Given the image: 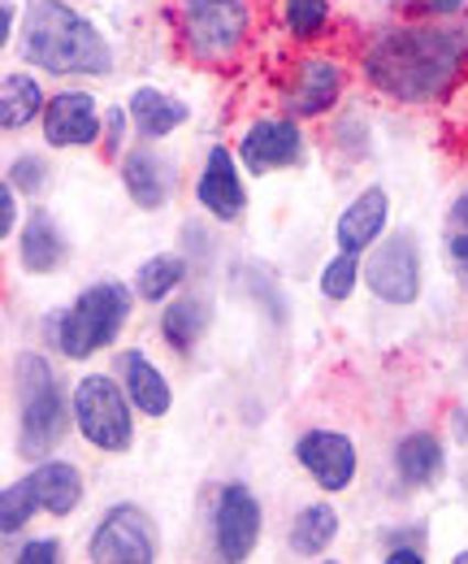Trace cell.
<instances>
[{
    "label": "cell",
    "instance_id": "cell-5",
    "mask_svg": "<svg viewBox=\"0 0 468 564\" xmlns=\"http://www.w3.org/2000/svg\"><path fill=\"white\" fill-rule=\"evenodd\" d=\"M74 430L105 456H127L134 447V404L122 391L118 373H83L69 387Z\"/></svg>",
    "mask_w": 468,
    "mask_h": 564
},
{
    "label": "cell",
    "instance_id": "cell-3",
    "mask_svg": "<svg viewBox=\"0 0 468 564\" xmlns=\"http://www.w3.org/2000/svg\"><path fill=\"white\" fill-rule=\"evenodd\" d=\"M134 286L118 279H100L83 286L66 308L53 313V322H44V335L66 360H91L96 352L113 348L118 335L131 326L134 313Z\"/></svg>",
    "mask_w": 468,
    "mask_h": 564
},
{
    "label": "cell",
    "instance_id": "cell-29",
    "mask_svg": "<svg viewBox=\"0 0 468 564\" xmlns=\"http://www.w3.org/2000/svg\"><path fill=\"white\" fill-rule=\"evenodd\" d=\"M443 243H447V261H451L460 286H468V187L451 200V209H447Z\"/></svg>",
    "mask_w": 468,
    "mask_h": 564
},
{
    "label": "cell",
    "instance_id": "cell-36",
    "mask_svg": "<svg viewBox=\"0 0 468 564\" xmlns=\"http://www.w3.org/2000/svg\"><path fill=\"white\" fill-rule=\"evenodd\" d=\"M0 44H13V0H0Z\"/></svg>",
    "mask_w": 468,
    "mask_h": 564
},
{
    "label": "cell",
    "instance_id": "cell-12",
    "mask_svg": "<svg viewBox=\"0 0 468 564\" xmlns=\"http://www.w3.org/2000/svg\"><path fill=\"white\" fill-rule=\"evenodd\" d=\"M243 165H239V152H230L226 143H213L204 152L200 178H196V205H200L213 221L230 226L239 221L248 209V187H243Z\"/></svg>",
    "mask_w": 468,
    "mask_h": 564
},
{
    "label": "cell",
    "instance_id": "cell-17",
    "mask_svg": "<svg viewBox=\"0 0 468 564\" xmlns=\"http://www.w3.org/2000/svg\"><path fill=\"white\" fill-rule=\"evenodd\" d=\"M387 221H391V196L387 187H364L360 196L347 200V209L338 213L335 221V243L338 252H369L382 235H387Z\"/></svg>",
    "mask_w": 468,
    "mask_h": 564
},
{
    "label": "cell",
    "instance_id": "cell-30",
    "mask_svg": "<svg viewBox=\"0 0 468 564\" xmlns=\"http://www.w3.org/2000/svg\"><path fill=\"white\" fill-rule=\"evenodd\" d=\"M4 178L18 187V196H40V192L48 187L53 170H48V161H44L40 152H18V156L9 161V170H4Z\"/></svg>",
    "mask_w": 468,
    "mask_h": 564
},
{
    "label": "cell",
    "instance_id": "cell-6",
    "mask_svg": "<svg viewBox=\"0 0 468 564\" xmlns=\"http://www.w3.org/2000/svg\"><path fill=\"white\" fill-rule=\"evenodd\" d=\"M178 31L196 62H230L252 35L248 0H183Z\"/></svg>",
    "mask_w": 468,
    "mask_h": 564
},
{
    "label": "cell",
    "instance_id": "cell-1",
    "mask_svg": "<svg viewBox=\"0 0 468 564\" xmlns=\"http://www.w3.org/2000/svg\"><path fill=\"white\" fill-rule=\"evenodd\" d=\"M465 66L468 26L456 22H395L382 26L360 53L364 83L395 105L443 100Z\"/></svg>",
    "mask_w": 468,
    "mask_h": 564
},
{
    "label": "cell",
    "instance_id": "cell-35",
    "mask_svg": "<svg viewBox=\"0 0 468 564\" xmlns=\"http://www.w3.org/2000/svg\"><path fill=\"white\" fill-rule=\"evenodd\" d=\"M416 9H421L425 18H434V22H447V18L465 13L468 0H416Z\"/></svg>",
    "mask_w": 468,
    "mask_h": 564
},
{
    "label": "cell",
    "instance_id": "cell-18",
    "mask_svg": "<svg viewBox=\"0 0 468 564\" xmlns=\"http://www.w3.org/2000/svg\"><path fill=\"white\" fill-rule=\"evenodd\" d=\"M391 469L407 491H429L447 474V443L434 430H407L391 452Z\"/></svg>",
    "mask_w": 468,
    "mask_h": 564
},
{
    "label": "cell",
    "instance_id": "cell-15",
    "mask_svg": "<svg viewBox=\"0 0 468 564\" xmlns=\"http://www.w3.org/2000/svg\"><path fill=\"white\" fill-rule=\"evenodd\" d=\"M113 373H118L122 391L131 395L139 417H152V422L170 417V409H174V387H170L165 369H161L152 356L139 352V348H127V352H118V360H113Z\"/></svg>",
    "mask_w": 468,
    "mask_h": 564
},
{
    "label": "cell",
    "instance_id": "cell-14",
    "mask_svg": "<svg viewBox=\"0 0 468 564\" xmlns=\"http://www.w3.org/2000/svg\"><path fill=\"white\" fill-rule=\"evenodd\" d=\"M338 96H342V66L335 57L313 53L295 66V78L286 87V113L300 118V122L304 118H326L338 105Z\"/></svg>",
    "mask_w": 468,
    "mask_h": 564
},
{
    "label": "cell",
    "instance_id": "cell-33",
    "mask_svg": "<svg viewBox=\"0 0 468 564\" xmlns=\"http://www.w3.org/2000/svg\"><path fill=\"white\" fill-rule=\"evenodd\" d=\"M18 217H22V209H18V187L4 178V183H0V239H13Z\"/></svg>",
    "mask_w": 468,
    "mask_h": 564
},
{
    "label": "cell",
    "instance_id": "cell-37",
    "mask_svg": "<svg viewBox=\"0 0 468 564\" xmlns=\"http://www.w3.org/2000/svg\"><path fill=\"white\" fill-rule=\"evenodd\" d=\"M451 417H456V422H451V434H456V438H468V413H451Z\"/></svg>",
    "mask_w": 468,
    "mask_h": 564
},
{
    "label": "cell",
    "instance_id": "cell-31",
    "mask_svg": "<svg viewBox=\"0 0 468 564\" xmlns=\"http://www.w3.org/2000/svg\"><path fill=\"white\" fill-rule=\"evenodd\" d=\"M127 127H131V109H127V105H113V109L105 113V135H100L105 156H113V161H118V152L127 148Z\"/></svg>",
    "mask_w": 468,
    "mask_h": 564
},
{
    "label": "cell",
    "instance_id": "cell-21",
    "mask_svg": "<svg viewBox=\"0 0 468 564\" xmlns=\"http://www.w3.org/2000/svg\"><path fill=\"white\" fill-rule=\"evenodd\" d=\"M31 482L40 491V503L48 517H74L87 499V482H83V469L74 460L62 456H48V460H35L31 469Z\"/></svg>",
    "mask_w": 468,
    "mask_h": 564
},
{
    "label": "cell",
    "instance_id": "cell-7",
    "mask_svg": "<svg viewBox=\"0 0 468 564\" xmlns=\"http://www.w3.org/2000/svg\"><path fill=\"white\" fill-rule=\"evenodd\" d=\"M265 539V503L248 482H221L213 495V556L226 564L252 561Z\"/></svg>",
    "mask_w": 468,
    "mask_h": 564
},
{
    "label": "cell",
    "instance_id": "cell-16",
    "mask_svg": "<svg viewBox=\"0 0 468 564\" xmlns=\"http://www.w3.org/2000/svg\"><path fill=\"white\" fill-rule=\"evenodd\" d=\"M122 187L134 200V209L143 213H161L170 205V192H174V174H170V161L152 148V143H139L131 152H122Z\"/></svg>",
    "mask_w": 468,
    "mask_h": 564
},
{
    "label": "cell",
    "instance_id": "cell-23",
    "mask_svg": "<svg viewBox=\"0 0 468 564\" xmlns=\"http://www.w3.org/2000/svg\"><path fill=\"white\" fill-rule=\"evenodd\" d=\"M208 322H213V304H208V295H200V291L174 295V300L165 304V313H161V339H165L170 352L187 356L196 344H200V335L208 330Z\"/></svg>",
    "mask_w": 468,
    "mask_h": 564
},
{
    "label": "cell",
    "instance_id": "cell-10",
    "mask_svg": "<svg viewBox=\"0 0 468 564\" xmlns=\"http://www.w3.org/2000/svg\"><path fill=\"white\" fill-rule=\"evenodd\" d=\"M295 465L317 482V491L342 495L351 491V482L360 474V452H356L351 434L313 425L295 438Z\"/></svg>",
    "mask_w": 468,
    "mask_h": 564
},
{
    "label": "cell",
    "instance_id": "cell-24",
    "mask_svg": "<svg viewBox=\"0 0 468 564\" xmlns=\"http://www.w3.org/2000/svg\"><path fill=\"white\" fill-rule=\"evenodd\" d=\"M44 109H48L44 87L31 74L22 70L4 74V83H0V127H4V135L26 131L35 118H44Z\"/></svg>",
    "mask_w": 468,
    "mask_h": 564
},
{
    "label": "cell",
    "instance_id": "cell-20",
    "mask_svg": "<svg viewBox=\"0 0 468 564\" xmlns=\"http://www.w3.org/2000/svg\"><path fill=\"white\" fill-rule=\"evenodd\" d=\"M127 109H131L134 135L148 143L165 140V135H174L178 127L192 122V105H183L178 96H170V91H161V87H134Z\"/></svg>",
    "mask_w": 468,
    "mask_h": 564
},
{
    "label": "cell",
    "instance_id": "cell-27",
    "mask_svg": "<svg viewBox=\"0 0 468 564\" xmlns=\"http://www.w3.org/2000/svg\"><path fill=\"white\" fill-rule=\"evenodd\" d=\"M326 22H330V0H282V26L295 44L322 40Z\"/></svg>",
    "mask_w": 468,
    "mask_h": 564
},
{
    "label": "cell",
    "instance_id": "cell-11",
    "mask_svg": "<svg viewBox=\"0 0 468 564\" xmlns=\"http://www.w3.org/2000/svg\"><path fill=\"white\" fill-rule=\"evenodd\" d=\"M239 165L252 174V178H265L273 170H291L304 161V131H300V118H257L243 140H239Z\"/></svg>",
    "mask_w": 468,
    "mask_h": 564
},
{
    "label": "cell",
    "instance_id": "cell-22",
    "mask_svg": "<svg viewBox=\"0 0 468 564\" xmlns=\"http://www.w3.org/2000/svg\"><path fill=\"white\" fill-rule=\"evenodd\" d=\"M338 530H342V521H338L335 503H326V499L304 503V508L291 517V525H286V547H291L295 556H304V561H317V556H326V552L335 547Z\"/></svg>",
    "mask_w": 468,
    "mask_h": 564
},
{
    "label": "cell",
    "instance_id": "cell-25",
    "mask_svg": "<svg viewBox=\"0 0 468 564\" xmlns=\"http://www.w3.org/2000/svg\"><path fill=\"white\" fill-rule=\"evenodd\" d=\"M187 279H192V261H187V257H178V252H156V257H148V261L134 270L131 286L143 304H170V300L183 291Z\"/></svg>",
    "mask_w": 468,
    "mask_h": 564
},
{
    "label": "cell",
    "instance_id": "cell-26",
    "mask_svg": "<svg viewBox=\"0 0 468 564\" xmlns=\"http://www.w3.org/2000/svg\"><path fill=\"white\" fill-rule=\"evenodd\" d=\"M35 512H44V503H40V491H35V482H31V474H26V478H18V482H9V487L0 491V534H4V539L22 534Z\"/></svg>",
    "mask_w": 468,
    "mask_h": 564
},
{
    "label": "cell",
    "instance_id": "cell-34",
    "mask_svg": "<svg viewBox=\"0 0 468 564\" xmlns=\"http://www.w3.org/2000/svg\"><path fill=\"white\" fill-rule=\"evenodd\" d=\"M387 564H421L425 561V552H421V543H407V539H391L387 543Z\"/></svg>",
    "mask_w": 468,
    "mask_h": 564
},
{
    "label": "cell",
    "instance_id": "cell-19",
    "mask_svg": "<svg viewBox=\"0 0 468 564\" xmlns=\"http://www.w3.org/2000/svg\"><path fill=\"white\" fill-rule=\"evenodd\" d=\"M69 257V239L62 221L48 209H31L22 235H18V265L26 274H57Z\"/></svg>",
    "mask_w": 468,
    "mask_h": 564
},
{
    "label": "cell",
    "instance_id": "cell-13",
    "mask_svg": "<svg viewBox=\"0 0 468 564\" xmlns=\"http://www.w3.org/2000/svg\"><path fill=\"white\" fill-rule=\"evenodd\" d=\"M44 140L48 148H91L105 135V113H100V100L83 87H66L57 96H48V109H44Z\"/></svg>",
    "mask_w": 468,
    "mask_h": 564
},
{
    "label": "cell",
    "instance_id": "cell-9",
    "mask_svg": "<svg viewBox=\"0 0 468 564\" xmlns=\"http://www.w3.org/2000/svg\"><path fill=\"white\" fill-rule=\"evenodd\" d=\"M421 243L412 230H395L387 239H378L364 257V286L382 300V304H395L407 308L416 304L421 295Z\"/></svg>",
    "mask_w": 468,
    "mask_h": 564
},
{
    "label": "cell",
    "instance_id": "cell-32",
    "mask_svg": "<svg viewBox=\"0 0 468 564\" xmlns=\"http://www.w3.org/2000/svg\"><path fill=\"white\" fill-rule=\"evenodd\" d=\"M9 561L18 564H57L62 561V539H53V534H44V539H26Z\"/></svg>",
    "mask_w": 468,
    "mask_h": 564
},
{
    "label": "cell",
    "instance_id": "cell-4",
    "mask_svg": "<svg viewBox=\"0 0 468 564\" xmlns=\"http://www.w3.org/2000/svg\"><path fill=\"white\" fill-rule=\"evenodd\" d=\"M13 400H18V456L48 460L74 425V404L48 356L22 352L13 360Z\"/></svg>",
    "mask_w": 468,
    "mask_h": 564
},
{
    "label": "cell",
    "instance_id": "cell-2",
    "mask_svg": "<svg viewBox=\"0 0 468 564\" xmlns=\"http://www.w3.org/2000/svg\"><path fill=\"white\" fill-rule=\"evenodd\" d=\"M18 53L26 66L57 78H105L113 74V48L91 18L69 9L66 0H26Z\"/></svg>",
    "mask_w": 468,
    "mask_h": 564
},
{
    "label": "cell",
    "instance_id": "cell-38",
    "mask_svg": "<svg viewBox=\"0 0 468 564\" xmlns=\"http://www.w3.org/2000/svg\"><path fill=\"white\" fill-rule=\"evenodd\" d=\"M456 564H468V547L460 552V556H456Z\"/></svg>",
    "mask_w": 468,
    "mask_h": 564
},
{
    "label": "cell",
    "instance_id": "cell-28",
    "mask_svg": "<svg viewBox=\"0 0 468 564\" xmlns=\"http://www.w3.org/2000/svg\"><path fill=\"white\" fill-rule=\"evenodd\" d=\"M364 282V265H360V257L356 252H335L326 265H322V274H317V291L326 295V300H351L356 295V286Z\"/></svg>",
    "mask_w": 468,
    "mask_h": 564
},
{
    "label": "cell",
    "instance_id": "cell-8",
    "mask_svg": "<svg viewBox=\"0 0 468 564\" xmlns=\"http://www.w3.org/2000/svg\"><path fill=\"white\" fill-rule=\"evenodd\" d=\"M161 556L156 525L139 503H113L96 521L87 539V561L91 564H152Z\"/></svg>",
    "mask_w": 468,
    "mask_h": 564
}]
</instances>
